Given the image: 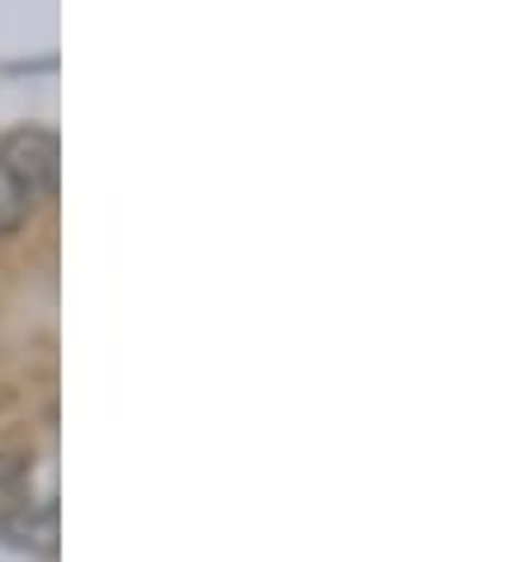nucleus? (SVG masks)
<instances>
[{"mask_svg":"<svg viewBox=\"0 0 529 562\" xmlns=\"http://www.w3.org/2000/svg\"><path fill=\"white\" fill-rule=\"evenodd\" d=\"M0 166H5V176L20 184V194L29 199V204H34V199H48L57 190V166H61L57 133L14 128L5 143H0Z\"/></svg>","mask_w":529,"mask_h":562,"instance_id":"1","label":"nucleus"},{"mask_svg":"<svg viewBox=\"0 0 529 562\" xmlns=\"http://www.w3.org/2000/svg\"><path fill=\"white\" fill-rule=\"evenodd\" d=\"M29 223V199L20 194V184L5 176V166H0V237H14Z\"/></svg>","mask_w":529,"mask_h":562,"instance_id":"2","label":"nucleus"}]
</instances>
